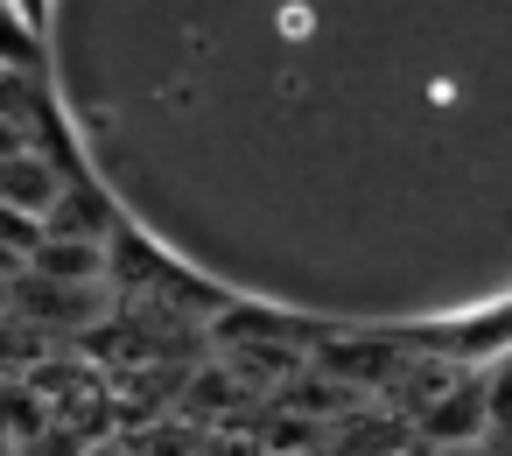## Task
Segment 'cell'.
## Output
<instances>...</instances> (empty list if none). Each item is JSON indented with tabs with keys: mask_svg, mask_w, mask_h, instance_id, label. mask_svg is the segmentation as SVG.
Returning <instances> with one entry per match:
<instances>
[{
	"mask_svg": "<svg viewBox=\"0 0 512 456\" xmlns=\"http://www.w3.org/2000/svg\"><path fill=\"white\" fill-rule=\"evenodd\" d=\"M484 428H491V393H477V386L435 393V400L421 407V435H428V442H456V449H470V442H484Z\"/></svg>",
	"mask_w": 512,
	"mask_h": 456,
	"instance_id": "6da1fadb",
	"label": "cell"
},
{
	"mask_svg": "<svg viewBox=\"0 0 512 456\" xmlns=\"http://www.w3.org/2000/svg\"><path fill=\"white\" fill-rule=\"evenodd\" d=\"M106 267H113L106 246H99V239H71V232H43V246H36V260H29V274L71 281V288H99Z\"/></svg>",
	"mask_w": 512,
	"mask_h": 456,
	"instance_id": "7a4b0ae2",
	"label": "cell"
},
{
	"mask_svg": "<svg viewBox=\"0 0 512 456\" xmlns=\"http://www.w3.org/2000/svg\"><path fill=\"white\" fill-rule=\"evenodd\" d=\"M57 197H64V183H57V169H50L43 155H8V162H0V204L50 218Z\"/></svg>",
	"mask_w": 512,
	"mask_h": 456,
	"instance_id": "3957f363",
	"label": "cell"
},
{
	"mask_svg": "<svg viewBox=\"0 0 512 456\" xmlns=\"http://www.w3.org/2000/svg\"><path fill=\"white\" fill-rule=\"evenodd\" d=\"M43 232H50V225H43L36 211H15V204H0V253H8L15 267H29V260H36Z\"/></svg>",
	"mask_w": 512,
	"mask_h": 456,
	"instance_id": "277c9868",
	"label": "cell"
},
{
	"mask_svg": "<svg viewBox=\"0 0 512 456\" xmlns=\"http://www.w3.org/2000/svg\"><path fill=\"white\" fill-rule=\"evenodd\" d=\"M8 302H15V281H8V274H0V309H8Z\"/></svg>",
	"mask_w": 512,
	"mask_h": 456,
	"instance_id": "5b68a950",
	"label": "cell"
},
{
	"mask_svg": "<svg viewBox=\"0 0 512 456\" xmlns=\"http://www.w3.org/2000/svg\"><path fill=\"white\" fill-rule=\"evenodd\" d=\"M470 456H491V449H470Z\"/></svg>",
	"mask_w": 512,
	"mask_h": 456,
	"instance_id": "8992f818",
	"label": "cell"
}]
</instances>
